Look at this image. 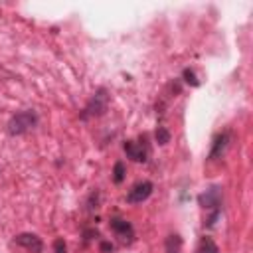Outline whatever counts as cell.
<instances>
[{"mask_svg": "<svg viewBox=\"0 0 253 253\" xmlns=\"http://www.w3.org/2000/svg\"><path fill=\"white\" fill-rule=\"evenodd\" d=\"M38 125V115L34 111H22V113H16L10 123H8V132L12 136L16 134H24L28 130H32L34 126Z\"/></svg>", "mask_w": 253, "mask_h": 253, "instance_id": "6da1fadb", "label": "cell"}, {"mask_svg": "<svg viewBox=\"0 0 253 253\" xmlns=\"http://www.w3.org/2000/svg\"><path fill=\"white\" fill-rule=\"evenodd\" d=\"M107 105H109V95L107 91L101 87L95 91V95L91 97V101L87 103V107L83 109L81 113V119H89V117H101L105 111H107Z\"/></svg>", "mask_w": 253, "mask_h": 253, "instance_id": "7a4b0ae2", "label": "cell"}, {"mask_svg": "<svg viewBox=\"0 0 253 253\" xmlns=\"http://www.w3.org/2000/svg\"><path fill=\"white\" fill-rule=\"evenodd\" d=\"M152 182H148V180H144V182H138V184H134L130 190H128V194H126V202H130V204H140V202H144L150 194H152Z\"/></svg>", "mask_w": 253, "mask_h": 253, "instance_id": "3957f363", "label": "cell"}, {"mask_svg": "<svg viewBox=\"0 0 253 253\" xmlns=\"http://www.w3.org/2000/svg\"><path fill=\"white\" fill-rule=\"evenodd\" d=\"M14 243L32 251V253H42L43 251V243L36 233H20V235L14 237Z\"/></svg>", "mask_w": 253, "mask_h": 253, "instance_id": "277c9868", "label": "cell"}, {"mask_svg": "<svg viewBox=\"0 0 253 253\" xmlns=\"http://www.w3.org/2000/svg\"><path fill=\"white\" fill-rule=\"evenodd\" d=\"M125 152H126L128 158H132L136 162H144L146 156H148V148H146L144 140H142V144L140 142H134V140H126L125 142Z\"/></svg>", "mask_w": 253, "mask_h": 253, "instance_id": "5b68a950", "label": "cell"}, {"mask_svg": "<svg viewBox=\"0 0 253 253\" xmlns=\"http://www.w3.org/2000/svg\"><path fill=\"white\" fill-rule=\"evenodd\" d=\"M219 202H221V190H219L217 186H213V188L206 190V194H202V196H200V206H202V208H206V210H211V208H215V210H217Z\"/></svg>", "mask_w": 253, "mask_h": 253, "instance_id": "8992f818", "label": "cell"}, {"mask_svg": "<svg viewBox=\"0 0 253 253\" xmlns=\"http://www.w3.org/2000/svg\"><path fill=\"white\" fill-rule=\"evenodd\" d=\"M227 142H229V132L225 130V132H221V134H217L215 136V140H213V144H211V150H210V160H215L217 156H221V152L227 148Z\"/></svg>", "mask_w": 253, "mask_h": 253, "instance_id": "52a82bcc", "label": "cell"}, {"mask_svg": "<svg viewBox=\"0 0 253 253\" xmlns=\"http://www.w3.org/2000/svg\"><path fill=\"white\" fill-rule=\"evenodd\" d=\"M111 227H113V231H115L117 235H121L123 239H125L126 235H132V225H130L126 219L115 217V219H111Z\"/></svg>", "mask_w": 253, "mask_h": 253, "instance_id": "ba28073f", "label": "cell"}, {"mask_svg": "<svg viewBox=\"0 0 253 253\" xmlns=\"http://www.w3.org/2000/svg\"><path fill=\"white\" fill-rule=\"evenodd\" d=\"M166 253H182V237L178 233H170L164 241Z\"/></svg>", "mask_w": 253, "mask_h": 253, "instance_id": "9c48e42d", "label": "cell"}, {"mask_svg": "<svg viewBox=\"0 0 253 253\" xmlns=\"http://www.w3.org/2000/svg\"><path fill=\"white\" fill-rule=\"evenodd\" d=\"M198 253H219V249H217V245H215V243H213L210 237H204Z\"/></svg>", "mask_w": 253, "mask_h": 253, "instance_id": "30bf717a", "label": "cell"}, {"mask_svg": "<svg viewBox=\"0 0 253 253\" xmlns=\"http://www.w3.org/2000/svg\"><path fill=\"white\" fill-rule=\"evenodd\" d=\"M154 138H156L158 144H168V142H170V132H168V128L158 126L156 132H154Z\"/></svg>", "mask_w": 253, "mask_h": 253, "instance_id": "8fae6325", "label": "cell"}, {"mask_svg": "<svg viewBox=\"0 0 253 253\" xmlns=\"http://www.w3.org/2000/svg\"><path fill=\"white\" fill-rule=\"evenodd\" d=\"M113 180L115 184H121L125 180V164L123 162H117L115 168H113Z\"/></svg>", "mask_w": 253, "mask_h": 253, "instance_id": "7c38bea8", "label": "cell"}, {"mask_svg": "<svg viewBox=\"0 0 253 253\" xmlns=\"http://www.w3.org/2000/svg\"><path fill=\"white\" fill-rule=\"evenodd\" d=\"M182 77H184V81H186V83H190V85H194V87H198V85H200V81L196 79V73H194L192 69H184V71H182Z\"/></svg>", "mask_w": 253, "mask_h": 253, "instance_id": "4fadbf2b", "label": "cell"}, {"mask_svg": "<svg viewBox=\"0 0 253 253\" xmlns=\"http://www.w3.org/2000/svg\"><path fill=\"white\" fill-rule=\"evenodd\" d=\"M53 253H67V245L63 239H55L53 241Z\"/></svg>", "mask_w": 253, "mask_h": 253, "instance_id": "5bb4252c", "label": "cell"}, {"mask_svg": "<svg viewBox=\"0 0 253 253\" xmlns=\"http://www.w3.org/2000/svg\"><path fill=\"white\" fill-rule=\"evenodd\" d=\"M101 251H103V253H111V251H113V245H111L109 241H103V243H101Z\"/></svg>", "mask_w": 253, "mask_h": 253, "instance_id": "9a60e30c", "label": "cell"}]
</instances>
